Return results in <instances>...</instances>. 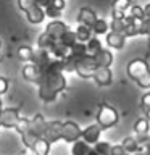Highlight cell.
I'll use <instances>...</instances> for the list:
<instances>
[{
  "instance_id": "1",
  "label": "cell",
  "mask_w": 150,
  "mask_h": 155,
  "mask_svg": "<svg viewBox=\"0 0 150 155\" xmlns=\"http://www.w3.org/2000/svg\"><path fill=\"white\" fill-rule=\"evenodd\" d=\"M66 87V78L63 73H42L39 82V95L44 102H52Z\"/></svg>"
},
{
  "instance_id": "2",
  "label": "cell",
  "mask_w": 150,
  "mask_h": 155,
  "mask_svg": "<svg viewBox=\"0 0 150 155\" xmlns=\"http://www.w3.org/2000/svg\"><path fill=\"white\" fill-rule=\"evenodd\" d=\"M128 74L132 81L137 82L139 87H142V89H150V68H148L145 60L135 58V60L129 61Z\"/></svg>"
},
{
  "instance_id": "3",
  "label": "cell",
  "mask_w": 150,
  "mask_h": 155,
  "mask_svg": "<svg viewBox=\"0 0 150 155\" xmlns=\"http://www.w3.org/2000/svg\"><path fill=\"white\" fill-rule=\"evenodd\" d=\"M119 116H118V111H116L111 105L108 104H102L100 108H99V113H97V123L100 124L102 129H108V128H113V126L118 123Z\"/></svg>"
},
{
  "instance_id": "4",
  "label": "cell",
  "mask_w": 150,
  "mask_h": 155,
  "mask_svg": "<svg viewBox=\"0 0 150 155\" xmlns=\"http://www.w3.org/2000/svg\"><path fill=\"white\" fill-rule=\"evenodd\" d=\"M97 70V63H95V58L94 55H84L81 58H77L76 61V73L79 74L81 78H84V79H89V78L94 76V71Z\"/></svg>"
},
{
  "instance_id": "5",
  "label": "cell",
  "mask_w": 150,
  "mask_h": 155,
  "mask_svg": "<svg viewBox=\"0 0 150 155\" xmlns=\"http://www.w3.org/2000/svg\"><path fill=\"white\" fill-rule=\"evenodd\" d=\"M79 137H82V131L76 123L66 121L61 124V139H65L66 142H76Z\"/></svg>"
},
{
  "instance_id": "6",
  "label": "cell",
  "mask_w": 150,
  "mask_h": 155,
  "mask_svg": "<svg viewBox=\"0 0 150 155\" xmlns=\"http://www.w3.org/2000/svg\"><path fill=\"white\" fill-rule=\"evenodd\" d=\"M94 81L99 86H110L113 82V74H111V70L108 66H97V70L94 71Z\"/></svg>"
},
{
  "instance_id": "7",
  "label": "cell",
  "mask_w": 150,
  "mask_h": 155,
  "mask_svg": "<svg viewBox=\"0 0 150 155\" xmlns=\"http://www.w3.org/2000/svg\"><path fill=\"white\" fill-rule=\"evenodd\" d=\"M68 29H70V28L66 26V23L60 21V19H53V21H50L47 24L45 32L48 34V36H52L55 41H60V37L68 31Z\"/></svg>"
},
{
  "instance_id": "8",
  "label": "cell",
  "mask_w": 150,
  "mask_h": 155,
  "mask_svg": "<svg viewBox=\"0 0 150 155\" xmlns=\"http://www.w3.org/2000/svg\"><path fill=\"white\" fill-rule=\"evenodd\" d=\"M23 78L26 81H31V82L39 84V82L42 81V71L39 70V66H36L32 61H29L23 66Z\"/></svg>"
},
{
  "instance_id": "9",
  "label": "cell",
  "mask_w": 150,
  "mask_h": 155,
  "mask_svg": "<svg viewBox=\"0 0 150 155\" xmlns=\"http://www.w3.org/2000/svg\"><path fill=\"white\" fill-rule=\"evenodd\" d=\"M53 60V57H52V53L45 50V48H39V50L34 52V58H32V63L36 66H39V70L44 71L45 68L48 66V63H50Z\"/></svg>"
},
{
  "instance_id": "10",
  "label": "cell",
  "mask_w": 150,
  "mask_h": 155,
  "mask_svg": "<svg viewBox=\"0 0 150 155\" xmlns=\"http://www.w3.org/2000/svg\"><path fill=\"white\" fill-rule=\"evenodd\" d=\"M131 0H115L113 5H111V18H124L128 15V10L131 7Z\"/></svg>"
},
{
  "instance_id": "11",
  "label": "cell",
  "mask_w": 150,
  "mask_h": 155,
  "mask_svg": "<svg viewBox=\"0 0 150 155\" xmlns=\"http://www.w3.org/2000/svg\"><path fill=\"white\" fill-rule=\"evenodd\" d=\"M100 134H102V128L100 124H90L82 131V139L86 140L87 144H97L100 139Z\"/></svg>"
},
{
  "instance_id": "12",
  "label": "cell",
  "mask_w": 150,
  "mask_h": 155,
  "mask_svg": "<svg viewBox=\"0 0 150 155\" xmlns=\"http://www.w3.org/2000/svg\"><path fill=\"white\" fill-rule=\"evenodd\" d=\"M48 52L52 53L53 58H60V60H65L66 57L71 55V47L65 45L61 41H55L53 42V45L48 48Z\"/></svg>"
},
{
  "instance_id": "13",
  "label": "cell",
  "mask_w": 150,
  "mask_h": 155,
  "mask_svg": "<svg viewBox=\"0 0 150 155\" xmlns=\"http://www.w3.org/2000/svg\"><path fill=\"white\" fill-rule=\"evenodd\" d=\"M61 124L63 123H58V121L47 124V129L44 133V139L48 140V142H55V140L61 139Z\"/></svg>"
},
{
  "instance_id": "14",
  "label": "cell",
  "mask_w": 150,
  "mask_h": 155,
  "mask_svg": "<svg viewBox=\"0 0 150 155\" xmlns=\"http://www.w3.org/2000/svg\"><path fill=\"white\" fill-rule=\"evenodd\" d=\"M95 21H97V15L94 10H90L87 7L79 10V15H77V23L79 24H86V26L92 28L95 24Z\"/></svg>"
},
{
  "instance_id": "15",
  "label": "cell",
  "mask_w": 150,
  "mask_h": 155,
  "mask_svg": "<svg viewBox=\"0 0 150 155\" xmlns=\"http://www.w3.org/2000/svg\"><path fill=\"white\" fill-rule=\"evenodd\" d=\"M26 18L31 24H41L45 19V10L41 5H36V7H32L31 10L26 12Z\"/></svg>"
},
{
  "instance_id": "16",
  "label": "cell",
  "mask_w": 150,
  "mask_h": 155,
  "mask_svg": "<svg viewBox=\"0 0 150 155\" xmlns=\"http://www.w3.org/2000/svg\"><path fill=\"white\" fill-rule=\"evenodd\" d=\"M124 42H126V36H124V34L115 32V31L106 32V44H108V47L119 50V48L124 47Z\"/></svg>"
},
{
  "instance_id": "17",
  "label": "cell",
  "mask_w": 150,
  "mask_h": 155,
  "mask_svg": "<svg viewBox=\"0 0 150 155\" xmlns=\"http://www.w3.org/2000/svg\"><path fill=\"white\" fill-rule=\"evenodd\" d=\"M18 111L13 110V108H8V110H3L2 113H0V124L3 126H16L18 124Z\"/></svg>"
},
{
  "instance_id": "18",
  "label": "cell",
  "mask_w": 150,
  "mask_h": 155,
  "mask_svg": "<svg viewBox=\"0 0 150 155\" xmlns=\"http://www.w3.org/2000/svg\"><path fill=\"white\" fill-rule=\"evenodd\" d=\"M94 58H95L97 66H108L110 68V65L113 63V53L110 50H106V48H100L94 55Z\"/></svg>"
},
{
  "instance_id": "19",
  "label": "cell",
  "mask_w": 150,
  "mask_h": 155,
  "mask_svg": "<svg viewBox=\"0 0 150 155\" xmlns=\"http://www.w3.org/2000/svg\"><path fill=\"white\" fill-rule=\"evenodd\" d=\"M121 145H123V149H124L128 153H135V152L144 150V147L137 142V140H135L134 136H128V137H124L123 142H121Z\"/></svg>"
},
{
  "instance_id": "20",
  "label": "cell",
  "mask_w": 150,
  "mask_h": 155,
  "mask_svg": "<svg viewBox=\"0 0 150 155\" xmlns=\"http://www.w3.org/2000/svg\"><path fill=\"white\" fill-rule=\"evenodd\" d=\"M29 129H31V133L36 134V136H44V133H45V129H47V124H45V121L42 120L41 115H37L36 118H34V121L29 123Z\"/></svg>"
},
{
  "instance_id": "21",
  "label": "cell",
  "mask_w": 150,
  "mask_h": 155,
  "mask_svg": "<svg viewBox=\"0 0 150 155\" xmlns=\"http://www.w3.org/2000/svg\"><path fill=\"white\" fill-rule=\"evenodd\" d=\"M90 150V144H87L84 139L79 140L77 139L74 144H73V149H71V153L73 155H87Z\"/></svg>"
},
{
  "instance_id": "22",
  "label": "cell",
  "mask_w": 150,
  "mask_h": 155,
  "mask_svg": "<svg viewBox=\"0 0 150 155\" xmlns=\"http://www.w3.org/2000/svg\"><path fill=\"white\" fill-rule=\"evenodd\" d=\"M108 29H110V24L105 21V19H102V18H97V21L95 24L92 26V32L95 34V36H106V32H108Z\"/></svg>"
},
{
  "instance_id": "23",
  "label": "cell",
  "mask_w": 150,
  "mask_h": 155,
  "mask_svg": "<svg viewBox=\"0 0 150 155\" xmlns=\"http://www.w3.org/2000/svg\"><path fill=\"white\" fill-rule=\"evenodd\" d=\"M76 36H77V41L79 42H87L92 37V28L86 26V24H79L76 29Z\"/></svg>"
},
{
  "instance_id": "24",
  "label": "cell",
  "mask_w": 150,
  "mask_h": 155,
  "mask_svg": "<svg viewBox=\"0 0 150 155\" xmlns=\"http://www.w3.org/2000/svg\"><path fill=\"white\" fill-rule=\"evenodd\" d=\"M18 58H19L21 61H24V63L32 61V58H34V50H32L31 47H28V45L19 47V48H18Z\"/></svg>"
},
{
  "instance_id": "25",
  "label": "cell",
  "mask_w": 150,
  "mask_h": 155,
  "mask_svg": "<svg viewBox=\"0 0 150 155\" xmlns=\"http://www.w3.org/2000/svg\"><path fill=\"white\" fill-rule=\"evenodd\" d=\"M53 42H55V39H53L52 36H48V34L44 31L41 36H39V39H37V47H39V48H45V50H48V48L53 45Z\"/></svg>"
},
{
  "instance_id": "26",
  "label": "cell",
  "mask_w": 150,
  "mask_h": 155,
  "mask_svg": "<svg viewBox=\"0 0 150 155\" xmlns=\"http://www.w3.org/2000/svg\"><path fill=\"white\" fill-rule=\"evenodd\" d=\"M86 47H87V53H89V55H95V53L102 48V42H100V39H97V36H95V37H90L89 41L86 42Z\"/></svg>"
},
{
  "instance_id": "27",
  "label": "cell",
  "mask_w": 150,
  "mask_h": 155,
  "mask_svg": "<svg viewBox=\"0 0 150 155\" xmlns=\"http://www.w3.org/2000/svg\"><path fill=\"white\" fill-rule=\"evenodd\" d=\"M71 55L76 57V58H81L87 55V47H86V42H79L77 41L74 45H71Z\"/></svg>"
},
{
  "instance_id": "28",
  "label": "cell",
  "mask_w": 150,
  "mask_h": 155,
  "mask_svg": "<svg viewBox=\"0 0 150 155\" xmlns=\"http://www.w3.org/2000/svg\"><path fill=\"white\" fill-rule=\"evenodd\" d=\"M124 29H126V16L124 18H113L110 23V31H115V32H121L124 34Z\"/></svg>"
},
{
  "instance_id": "29",
  "label": "cell",
  "mask_w": 150,
  "mask_h": 155,
  "mask_svg": "<svg viewBox=\"0 0 150 155\" xmlns=\"http://www.w3.org/2000/svg\"><path fill=\"white\" fill-rule=\"evenodd\" d=\"M60 41L65 44V45L68 47H71V45H74V44L77 42V36H76V31H71V29H68V31L63 34V36L60 37Z\"/></svg>"
},
{
  "instance_id": "30",
  "label": "cell",
  "mask_w": 150,
  "mask_h": 155,
  "mask_svg": "<svg viewBox=\"0 0 150 155\" xmlns=\"http://www.w3.org/2000/svg\"><path fill=\"white\" fill-rule=\"evenodd\" d=\"M150 129V121L147 118H139L134 123V133H148Z\"/></svg>"
},
{
  "instance_id": "31",
  "label": "cell",
  "mask_w": 150,
  "mask_h": 155,
  "mask_svg": "<svg viewBox=\"0 0 150 155\" xmlns=\"http://www.w3.org/2000/svg\"><path fill=\"white\" fill-rule=\"evenodd\" d=\"M128 16H131V18H137V19H145L144 8L139 7V5H131L129 10H128Z\"/></svg>"
},
{
  "instance_id": "32",
  "label": "cell",
  "mask_w": 150,
  "mask_h": 155,
  "mask_svg": "<svg viewBox=\"0 0 150 155\" xmlns=\"http://www.w3.org/2000/svg\"><path fill=\"white\" fill-rule=\"evenodd\" d=\"M94 145H95L94 149L100 155H111V147H113V145H110V142H97Z\"/></svg>"
},
{
  "instance_id": "33",
  "label": "cell",
  "mask_w": 150,
  "mask_h": 155,
  "mask_svg": "<svg viewBox=\"0 0 150 155\" xmlns=\"http://www.w3.org/2000/svg\"><path fill=\"white\" fill-rule=\"evenodd\" d=\"M44 10H45V16L52 18V19H58V18H60V15H61V10L57 8V7H53L52 3L48 5V7H45Z\"/></svg>"
},
{
  "instance_id": "34",
  "label": "cell",
  "mask_w": 150,
  "mask_h": 155,
  "mask_svg": "<svg viewBox=\"0 0 150 155\" xmlns=\"http://www.w3.org/2000/svg\"><path fill=\"white\" fill-rule=\"evenodd\" d=\"M36 5H39L37 0H18V7L21 8L24 13H26L28 10H31L32 7H36Z\"/></svg>"
},
{
  "instance_id": "35",
  "label": "cell",
  "mask_w": 150,
  "mask_h": 155,
  "mask_svg": "<svg viewBox=\"0 0 150 155\" xmlns=\"http://www.w3.org/2000/svg\"><path fill=\"white\" fill-rule=\"evenodd\" d=\"M140 36H150V21L144 19L140 24Z\"/></svg>"
},
{
  "instance_id": "36",
  "label": "cell",
  "mask_w": 150,
  "mask_h": 155,
  "mask_svg": "<svg viewBox=\"0 0 150 155\" xmlns=\"http://www.w3.org/2000/svg\"><path fill=\"white\" fill-rule=\"evenodd\" d=\"M142 108L144 110H148L150 108V92L144 94V97H142Z\"/></svg>"
},
{
  "instance_id": "37",
  "label": "cell",
  "mask_w": 150,
  "mask_h": 155,
  "mask_svg": "<svg viewBox=\"0 0 150 155\" xmlns=\"http://www.w3.org/2000/svg\"><path fill=\"white\" fill-rule=\"evenodd\" d=\"M7 89H8V81L5 79V78L0 76V95L5 94V92H7Z\"/></svg>"
},
{
  "instance_id": "38",
  "label": "cell",
  "mask_w": 150,
  "mask_h": 155,
  "mask_svg": "<svg viewBox=\"0 0 150 155\" xmlns=\"http://www.w3.org/2000/svg\"><path fill=\"white\" fill-rule=\"evenodd\" d=\"M144 15H145V19L147 21H150V3H147L144 7Z\"/></svg>"
},
{
  "instance_id": "39",
  "label": "cell",
  "mask_w": 150,
  "mask_h": 155,
  "mask_svg": "<svg viewBox=\"0 0 150 155\" xmlns=\"http://www.w3.org/2000/svg\"><path fill=\"white\" fill-rule=\"evenodd\" d=\"M53 2V0H37V3L41 5L42 8H45V7H48V5H50Z\"/></svg>"
},
{
  "instance_id": "40",
  "label": "cell",
  "mask_w": 150,
  "mask_h": 155,
  "mask_svg": "<svg viewBox=\"0 0 150 155\" xmlns=\"http://www.w3.org/2000/svg\"><path fill=\"white\" fill-rule=\"evenodd\" d=\"M87 155H100V153L97 152L95 149H90V150H89V153H87Z\"/></svg>"
},
{
  "instance_id": "41",
  "label": "cell",
  "mask_w": 150,
  "mask_h": 155,
  "mask_svg": "<svg viewBox=\"0 0 150 155\" xmlns=\"http://www.w3.org/2000/svg\"><path fill=\"white\" fill-rule=\"evenodd\" d=\"M145 118L150 121V108H148V110H145Z\"/></svg>"
},
{
  "instance_id": "42",
  "label": "cell",
  "mask_w": 150,
  "mask_h": 155,
  "mask_svg": "<svg viewBox=\"0 0 150 155\" xmlns=\"http://www.w3.org/2000/svg\"><path fill=\"white\" fill-rule=\"evenodd\" d=\"M0 45H2V42H0Z\"/></svg>"
}]
</instances>
